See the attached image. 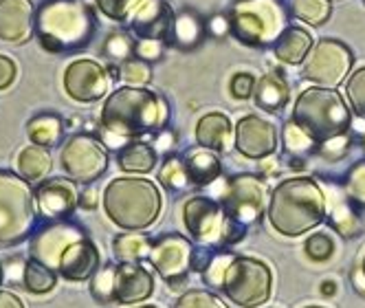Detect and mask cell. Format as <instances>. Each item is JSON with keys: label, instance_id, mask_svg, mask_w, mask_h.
Returning a JSON list of instances; mask_svg holds the SVG:
<instances>
[{"label": "cell", "instance_id": "17", "mask_svg": "<svg viewBox=\"0 0 365 308\" xmlns=\"http://www.w3.org/2000/svg\"><path fill=\"white\" fill-rule=\"evenodd\" d=\"M36 27L31 0H0V40L9 44L27 42Z\"/></svg>", "mask_w": 365, "mask_h": 308}, {"label": "cell", "instance_id": "4", "mask_svg": "<svg viewBox=\"0 0 365 308\" xmlns=\"http://www.w3.org/2000/svg\"><path fill=\"white\" fill-rule=\"evenodd\" d=\"M40 42L51 53H60L88 42L93 11L84 0H48L36 16Z\"/></svg>", "mask_w": 365, "mask_h": 308}, {"label": "cell", "instance_id": "16", "mask_svg": "<svg viewBox=\"0 0 365 308\" xmlns=\"http://www.w3.org/2000/svg\"><path fill=\"white\" fill-rule=\"evenodd\" d=\"M236 150L247 159H264L277 150L275 123L247 115L236 123Z\"/></svg>", "mask_w": 365, "mask_h": 308}, {"label": "cell", "instance_id": "1", "mask_svg": "<svg viewBox=\"0 0 365 308\" xmlns=\"http://www.w3.org/2000/svg\"><path fill=\"white\" fill-rule=\"evenodd\" d=\"M267 214L277 234L302 236L326 218V194L310 176L286 178L271 192Z\"/></svg>", "mask_w": 365, "mask_h": 308}, {"label": "cell", "instance_id": "27", "mask_svg": "<svg viewBox=\"0 0 365 308\" xmlns=\"http://www.w3.org/2000/svg\"><path fill=\"white\" fill-rule=\"evenodd\" d=\"M152 251V240L141 231H125L113 240V253L117 262H141Z\"/></svg>", "mask_w": 365, "mask_h": 308}, {"label": "cell", "instance_id": "23", "mask_svg": "<svg viewBox=\"0 0 365 308\" xmlns=\"http://www.w3.org/2000/svg\"><path fill=\"white\" fill-rule=\"evenodd\" d=\"M289 101V86L282 73H267L255 86V104L267 113H279Z\"/></svg>", "mask_w": 365, "mask_h": 308}, {"label": "cell", "instance_id": "40", "mask_svg": "<svg viewBox=\"0 0 365 308\" xmlns=\"http://www.w3.org/2000/svg\"><path fill=\"white\" fill-rule=\"evenodd\" d=\"M330 222H332V227L339 231V234L346 236V238H352V236L359 234V218L341 202H339L336 207L330 212Z\"/></svg>", "mask_w": 365, "mask_h": 308}, {"label": "cell", "instance_id": "54", "mask_svg": "<svg viewBox=\"0 0 365 308\" xmlns=\"http://www.w3.org/2000/svg\"><path fill=\"white\" fill-rule=\"evenodd\" d=\"M308 308H324V306H308Z\"/></svg>", "mask_w": 365, "mask_h": 308}, {"label": "cell", "instance_id": "9", "mask_svg": "<svg viewBox=\"0 0 365 308\" xmlns=\"http://www.w3.org/2000/svg\"><path fill=\"white\" fill-rule=\"evenodd\" d=\"M271 291L273 273L269 265L249 258V255H236L222 282V293L227 299L240 308H257L271 299Z\"/></svg>", "mask_w": 365, "mask_h": 308}, {"label": "cell", "instance_id": "38", "mask_svg": "<svg viewBox=\"0 0 365 308\" xmlns=\"http://www.w3.org/2000/svg\"><path fill=\"white\" fill-rule=\"evenodd\" d=\"M346 93H348L352 111L361 119H365V66L350 75V80L346 84Z\"/></svg>", "mask_w": 365, "mask_h": 308}, {"label": "cell", "instance_id": "22", "mask_svg": "<svg viewBox=\"0 0 365 308\" xmlns=\"http://www.w3.org/2000/svg\"><path fill=\"white\" fill-rule=\"evenodd\" d=\"M229 139H231V123L220 113L205 115L196 125V141L200 148L222 152L227 148Z\"/></svg>", "mask_w": 365, "mask_h": 308}, {"label": "cell", "instance_id": "33", "mask_svg": "<svg viewBox=\"0 0 365 308\" xmlns=\"http://www.w3.org/2000/svg\"><path fill=\"white\" fill-rule=\"evenodd\" d=\"M159 178L170 192H182L187 188V183H192L187 168H185V161H180V159H168L161 168Z\"/></svg>", "mask_w": 365, "mask_h": 308}, {"label": "cell", "instance_id": "52", "mask_svg": "<svg viewBox=\"0 0 365 308\" xmlns=\"http://www.w3.org/2000/svg\"><path fill=\"white\" fill-rule=\"evenodd\" d=\"M3 277H5V273H3V267H0V282H3Z\"/></svg>", "mask_w": 365, "mask_h": 308}, {"label": "cell", "instance_id": "18", "mask_svg": "<svg viewBox=\"0 0 365 308\" xmlns=\"http://www.w3.org/2000/svg\"><path fill=\"white\" fill-rule=\"evenodd\" d=\"M77 200L80 198H77L75 181L71 178H51L36 190L38 210L53 220L71 216L77 207Z\"/></svg>", "mask_w": 365, "mask_h": 308}, {"label": "cell", "instance_id": "50", "mask_svg": "<svg viewBox=\"0 0 365 308\" xmlns=\"http://www.w3.org/2000/svg\"><path fill=\"white\" fill-rule=\"evenodd\" d=\"M322 295H334L336 293V284L332 279H326V282H322Z\"/></svg>", "mask_w": 365, "mask_h": 308}, {"label": "cell", "instance_id": "26", "mask_svg": "<svg viewBox=\"0 0 365 308\" xmlns=\"http://www.w3.org/2000/svg\"><path fill=\"white\" fill-rule=\"evenodd\" d=\"M182 161H185L190 181L194 185H210V183L216 181V178L220 176V172H222L218 157L212 152H207V148L190 152Z\"/></svg>", "mask_w": 365, "mask_h": 308}, {"label": "cell", "instance_id": "34", "mask_svg": "<svg viewBox=\"0 0 365 308\" xmlns=\"http://www.w3.org/2000/svg\"><path fill=\"white\" fill-rule=\"evenodd\" d=\"M312 145H315V139L308 137L302 128L291 119V123H286L284 128V148L289 154H293V157H302V154L310 152Z\"/></svg>", "mask_w": 365, "mask_h": 308}, {"label": "cell", "instance_id": "2", "mask_svg": "<svg viewBox=\"0 0 365 308\" xmlns=\"http://www.w3.org/2000/svg\"><path fill=\"white\" fill-rule=\"evenodd\" d=\"M163 121V104L152 91L141 86L117 88L101 108V128L108 139L137 137L152 133Z\"/></svg>", "mask_w": 365, "mask_h": 308}, {"label": "cell", "instance_id": "20", "mask_svg": "<svg viewBox=\"0 0 365 308\" xmlns=\"http://www.w3.org/2000/svg\"><path fill=\"white\" fill-rule=\"evenodd\" d=\"M99 265H101L99 249L88 238H82L64 251V255L60 258L58 273L68 282H86L97 273Z\"/></svg>", "mask_w": 365, "mask_h": 308}, {"label": "cell", "instance_id": "37", "mask_svg": "<svg viewBox=\"0 0 365 308\" xmlns=\"http://www.w3.org/2000/svg\"><path fill=\"white\" fill-rule=\"evenodd\" d=\"M95 5L106 18L115 22H123L128 18H133V14L141 5V0H95Z\"/></svg>", "mask_w": 365, "mask_h": 308}, {"label": "cell", "instance_id": "5", "mask_svg": "<svg viewBox=\"0 0 365 308\" xmlns=\"http://www.w3.org/2000/svg\"><path fill=\"white\" fill-rule=\"evenodd\" d=\"M293 121L308 137L319 143H328L348 133L350 111L344 97L334 88H308L295 101Z\"/></svg>", "mask_w": 365, "mask_h": 308}, {"label": "cell", "instance_id": "7", "mask_svg": "<svg viewBox=\"0 0 365 308\" xmlns=\"http://www.w3.org/2000/svg\"><path fill=\"white\" fill-rule=\"evenodd\" d=\"M182 222L187 227V234L200 245L222 249L242 238V225H238L225 210L222 205L214 202L207 196H192L182 205Z\"/></svg>", "mask_w": 365, "mask_h": 308}, {"label": "cell", "instance_id": "46", "mask_svg": "<svg viewBox=\"0 0 365 308\" xmlns=\"http://www.w3.org/2000/svg\"><path fill=\"white\" fill-rule=\"evenodd\" d=\"M18 77V66L11 58L0 56V91H7Z\"/></svg>", "mask_w": 365, "mask_h": 308}, {"label": "cell", "instance_id": "35", "mask_svg": "<svg viewBox=\"0 0 365 308\" xmlns=\"http://www.w3.org/2000/svg\"><path fill=\"white\" fill-rule=\"evenodd\" d=\"M174 308H229L225 304V299H220L216 293L212 291H205V289H194V291H187L182 293Z\"/></svg>", "mask_w": 365, "mask_h": 308}, {"label": "cell", "instance_id": "42", "mask_svg": "<svg viewBox=\"0 0 365 308\" xmlns=\"http://www.w3.org/2000/svg\"><path fill=\"white\" fill-rule=\"evenodd\" d=\"M121 80L128 86H145L150 82V66L141 60H130L121 66Z\"/></svg>", "mask_w": 365, "mask_h": 308}, {"label": "cell", "instance_id": "39", "mask_svg": "<svg viewBox=\"0 0 365 308\" xmlns=\"http://www.w3.org/2000/svg\"><path fill=\"white\" fill-rule=\"evenodd\" d=\"M346 194L356 205L365 207V161L356 163L346 176Z\"/></svg>", "mask_w": 365, "mask_h": 308}, {"label": "cell", "instance_id": "6", "mask_svg": "<svg viewBox=\"0 0 365 308\" xmlns=\"http://www.w3.org/2000/svg\"><path fill=\"white\" fill-rule=\"evenodd\" d=\"M38 218L36 192L27 178L0 170V247H14L34 234Z\"/></svg>", "mask_w": 365, "mask_h": 308}, {"label": "cell", "instance_id": "15", "mask_svg": "<svg viewBox=\"0 0 365 308\" xmlns=\"http://www.w3.org/2000/svg\"><path fill=\"white\" fill-rule=\"evenodd\" d=\"M108 73L95 60H75L64 71V91L71 99L91 104L108 91Z\"/></svg>", "mask_w": 365, "mask_h": 308}, {"label": "cell", "instance_id": "31", "mask_svg": "<svg viewBox=\"0 0 365 308\" xmlns=\"http://www.w3.org/2000/svg\"><path fill=\"white\" fill-rule=\"evenodd\" d=\"M291 9L293 14L312 27H319L330 18V0H291Z\"/></svg>", "mask_w": 365, "mask_h": 308}, {"label": "cell", "instance_id": "45", "mask_svg": "<svg viewBox=\"0 0 365 308\" xmlns=\"http://www.w3.org/2000/svg\"><path fill=\"white\" fill-rule=\"evenodd\" d=\"M176 36L182 44H192L198 38V24L192 16H180L176 20Z\"/></svg>", "mask_w": 365, "mask_h": 308}, {"label": "cell", "instance_id": "14", "mask_svg": "<svg viewBox=\"0 0 365 308\" xmlns=\"http://www.w3.org/2000/svg\"><path fill=\"white\" fill-rule=\"evenodd\" d=\"M82 238H86V234L77 225H71V222L44 225L38 234H34V238L29 242L31 260H38V262L46 265L48 269L58 271L60 258L64 255V251L73 242L82 240Z\"/></svg>", "mask_w": 365, "mask_h": 308}, {"label": "cell", "instance_id": "12", "mask_svg": "<svg viewBox=\"0 0 365 308\" xmlns=\"http://www.w3.org/2000/svg\"><path fill=\"white\" fill-rule=\"evenodd\" d=\"M352 68V53L346 44L339 40H322L310 51L304 75L310 82L322 86H336L346 80V75Z\"/></svg>", "mask_w": 365, "mask_h": 308}, {"label": "cell", "instance_id": "10", "mask_svg": "<svg viewBox=\"0 0 365 308\" xmlns=\"http://www.w3.org/2000/svg\"><path fill=\"white\" fill-rule=\"evenodd\" d=\"M60 165L75 183H93L108 168V152L99 139L75 135L60 150Z\"/></svg>", "mask_w": 365, "mask_h": 308}, {"label": "cell", "instance_id": "44", "mask_svg": "<svg viewBox=\"0 0 365 308\" xmlns=\"http://www.w3.org/2000/svg\"><path fill=\"white\" fill-rule=\"evenodd\" d=\"M231 93L236 99H247L255 93V80L249 73H238L231 80Z\"/></svg>", "mask_w": 365, "mask_h": 308}, {"label": "cell", "instance_id": "41", "mask_svg": "<svg viewBox=\"0 0 365 308\" xmlns=\"http://www.w3.org/2000/svg\"><path fill=\"white\" fill-rule=\"evenodd\" d=\"M304 249H306V255H308L310 260H315V262H326V260L330 258V255H332V251H334V242H332V238H330L328 234L319 231V234H312V236L306 240Z\"/></svg>", "mask_w": 365, "mask_h": 308}, {"label": "cell", "instance_id": "21", "mask_svg": "<svg viewBox=\"0 0 365 308\" xmlns=\"http://www.w3.org/2000/svg\"><path fill=\"white\" fill-rule=\"evenodd\" d=\"M172 24V9L165 0H141V5L133 14V29L139 38L161 40L170 34Z\"/></svg>", "mask_w": 365, "mask_h": 308}, {"label": "cell", "instance_id": "49", "mask_svg": "<svg viewBox=\"0 0 365 308\" xmlns=\"http://www.w3.org/2000/svg\"><path fill=\"white\" fill-rule=\"evenodd\" d=\"M95 196H97V192H95V190H88V192H84V194H82V198H80L82 207H86V210H93V207H95Z\"/></svg>", "mask_w": 365, "mask_h": 308}, {"label": "cell", "instance_id": "24", "mask_svg": "<svg viewBox=\"0 0 365 308\" xmlns=\"http://www.w3.org/2000/svg\"><path fill=\"white\" fill-rule=\"evenodd\" d=\"M310 46H312V36L306 29L289 27L275 40V56L286 64H299L310 53Z\"/></svg>", "mask_w": 365, "mask_h": 308}, {"label": "cell", "instance_id": "30", "mask_svg": "<svg viewBox=\"0 0 365 308\" xmlns=\"http://www.w3.org/2000/svg\"><path fill=\"white\" fill-rule=\"evenodd\" d=\"M27 133L36 145H56L62 137V121L56 115H38L29 121Z\"/></svg>", "mask_w": 365, "mask_h": 308}, {"label": "cell", "instance_id": "19", "mask_svg": "<svg viewBox=\"0 0 365 308\" xmlns=\"http://www.w3.org/2000/svg\"><path fill=\"white\" fill-rule=\"evenodd\" d=\"M154 293V277L139 262H119L115 275V302L139 304Z\"/></svg>", "mask_w": 365, "mask_h": 308}, {"label": "cell", "instance_id": "51", "mask_svg": "<svg viewBox=\"0 0 365 308\" xmlns=\"http://www.w3.org/2000/svg\"><path fill=\"white\" fill-rule=\"evenodd\" d=\"M361 271H363V277H365V258H363V265H361Z\"/></svg>", "mask_w": 365, "mask_h": 308}, {"label": "cell", "instance_id": "43", "mask_svg": "<svg viewBox=\"0 0 365 308\" xmlns=\"http://www.w3.org/2000/svg\"><path fill=\"white\" fill-rule=\"evenodd\" d=\"M130 51H133V42H130L128 36L123 34H113L108 40H106V46H103V53L113 60H123L130 56Z\"/></svg>", "mask_w": 365, "mask_h": 308}, {"label": "cell", "instance_id": "13", "mask_svg": "<svg viewBox=\"0 0 365 308\" xmlns=\"http://www.w3.org/2000/svg\"><path fill=\"white\" fill-rule=\"evenodd\" d=\"M148 260L168 284H180L194 267V247L185 236L170 234L152 242Z\"/></svg>", "mask_w": 365, "mask_h": 308}, {"label": "cell", "instance_id": "47", "mask_svg": "<svg viewBox=\"0 0 365 308\" xmlns=\"http://www.w3.org/2000/svg\"><path fill=\"white\" fill-rule=\"evenodd\" d=\"M137 53L143 60H159L161 58V42L159 40H150V38H141L137 44Z\"/></svg>", "mask_w": 365, "mask_h": 308}, {"label": "cell", "instance_id": "28", "mask_svg": "<svg viewBox=\"0 0 365 308\" xmlns=\"http://www.w3.org/2000/svg\"><path fill=\"white\" fill-rule=\"evenodd\" d=\"M51 168H53V161H51V154L46 152L44 145L34 143L18 154V172L27 181H40V178H44L51 172Z\"/></svg>", "mask_w": 365, "mask_h": 308}, {"label": "cell", "instance_id": "29", "mask_svg": "<svg viewBox=\"0 0 365 308\" xmlns=\"http://www.w3.org/2000/svg\"><path fill=\"white\" fill-rule=\"evenodd\" d=\"M22 282H24V289L34 295H44L48 291H53L58 284V277L56 271L48 269L46 265L38 262V260H29L24 265V273H22Z\"/></svg>", "mask_w": 365, "mask_h": 308}, {"label": "cell", "instance_id": "53", "mask_svg": "<svg viewBox=\"0 0 365 308\" xmlns=\"http://www.w3.org/2000/svg\"><path fill=\"white\" fill-rule=\"evenodd\" d=\"M137 308H156V306H137Z\"/></svg>", "mask_w": 365, "mask_h": 308}, {"label": "cell", "instance_id": "32", "mask_svg": "<svg viewBox=\"0 0 365 308\" xmlns=\"http://www.w3.org/2000/svg\"><path fill=\"white\" fill-rule=\"evenodd\" d=\"M115 275H117V265H103L91 277V293L97 302H115V297H113Z\"/></svg>", "mask_w": 365, "mask_h": 308}, {"label": "cell", "instance_id": "25", "mask_svg": "<svg viewBox=\"0 0 365 308\" xmlns=\"http://www.w3.org/2000/svg\"><path fill=\"white\" fill-rule=\"evenodd\" d=\"M117 163L123 172L148 174L156 165V150L145 141H130L119 150Z\"/></svg>", "mask_w": 365, "mask_h": 308}, {"label": "cell", "instance_id": "48", "mask_svg": "<svg viewBox=\"0 0 365 308\" xmlns=\"http://www.w3.org/2000/svg\"><path fill=\"white\" fill-rule=\"evenodd\" d=\"M0 308H24L22 299L9 291H0Z\"/></svg>", "mask_w": 365, "mask_h": 308}, {"label": "cell", "instance_id": "8", "mask_svg": "<svg viewBox=\"0 0 365 308\" xmlns=\"http://www.w3.org/2000/svg\"><path fill=\"white\" fill-rule=\"evenodd\" d=\"M286 24L277 0H238L231 11V29L247 44L275 42Z\"/></svg>", "mask_w": 365, "mask_h": 308}, {"label": "cell", "instance_id": "36", "mask_svg": "<svg viewBox=\"0 0 365 308\" xmlns=\"http://www.w3.org/2000/svg\"><path fill=\"white\" fill-rule=\"evenodd\" d=\"M233 260H236V255H233V253H227V251L214 253V255H212V260H210V265H207V269L202 271V279H205L210 287L222 289L225 275H227V271H229V267H231Z\"/></svg>", "mask_w": 365, "mask_h": 308}, {"label": "cell", "instance_id": "11", "mask_svg": "<svg viewBox=\"0 0 365 308\" xmlns=\"http://www.w3.org/2000/svg\"><path fill=\"white\" fill-rule=\"evenodd\" d=\"M222 210L238 225H253L262 218L267 205V188L253 174H240L227 181L222 196Z\"/></svg>", "mask_w": 365, "mask_h": 308}, {"label": "cell", "instance_id": "3", "mask_svg": "<svg viewBox=\"0 0 365 308\" xmlns=\"http://www.w3.org/2000/svg\"><path fill=\"white\" fill-rule=\"evenodd\" d=\"M161 194L148 178L121 176L103 190V212L119 229L143 231L161 214Z\"/></svg>", "mask_w": 365, "mask_h": 308}]
</instances>
